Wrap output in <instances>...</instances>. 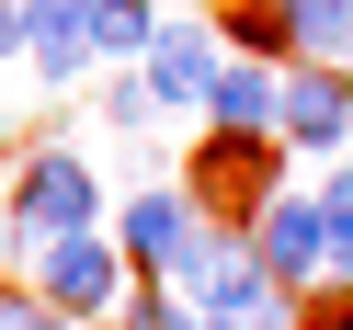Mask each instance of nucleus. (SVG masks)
<instances>
[{
  "instance_id": "8",
  "label": "nucleus",
  "mask_w": 353,
  "mask_h": 330,
  "mask_svg": "<svg viewBox=\"0 0 353 330\" xmlns=\"http://www.w3.org/2000/svg\"><path fill=\"white\" fill-rule=\"evenodd\" d=\"M194 216H205V205H194V194H137V205L114 216V239H125V251L148 262V274H171V262L194 251Z\"/></svg>"
},
{
  "instance_id": "16",
  "label": "nucleus",
  "mask_w": 353,
  "mask_h": 330,
  "mask_svg": "<svg viewBox=\"0 0 353 330\" xmlns=\"http://www.w3.org/2000/svg\"><path fill=\"white\" fill-rule=\"evenodd\" d=\"M307 330H353V296H330V307H319V319H307Z\"/></svg>"
},
{
  "instance_id": "14",
  "label": "nucleus",
  "mask_w": 353,
  "mask_h": 330,
  "mask_svg": "<svg viewBox=\"0 0 353 330\" xmlns=\"http://www.w3.org/2000/svg\"><path fill=\"white\" fill-rule=\"evenodd\" d=\"M0 330H69V319H57L46 296H0Z\"/></svg>"
},
{
  "instance_id": "2",
  "label": "nucleus",
  "mask_w": 353,
  "mask_h": 330,
  "mask_svg": "<svg viewBox=\"0 0 353 330\" xmlns=\"http://www.w3.org/2000/svg\"><path fill=\"white\" fill-rule=\"evenodd\" d=\"M103 216V183L80 148H34L23 183H12V251H46V239H80Z\"/></svg>"
},
{
  "instance_id": "11",
  "label": "nucleus",
  "mask_w": 353,
  "mask_h": 330,
  "mask_svg": "<svg viewBox=\"0 0 353 330\" xmlns=\"http://www.w3.org/2000/svg\"><path fill=\"white\" fill-rule=\"evenodd\" d=\"M114 330H205V319H194V296H183V285H137V296L114 307Z\"/></svg>"
},
{
  "instance_id": "4",
  "label": "nucleus",
  "mask_w": 353,
  "mask_h": 330,
  "mask_svg": "<svg viewBox=\"0 0 353 330\" xmlns=\"http://www.w3.org/2000/svg\"><path fill=\"white\" fill-rule=\"evenodd\" d=\"M251 251H262V274L296 296L307 274H330V216H319V194H262L251 205Z\"/></svg>"
},
{
  "instance_id": "15",
  "label": "nucleus",
  "mask_w": 353,
  "mask_h": 330,
  "mask_svg": "<svg viewBox=\"0 0 353 330\" xmlns=\"http://www.w3.org/2000/svg\"><path fill=\"white\" fill-rule=\"evenodd\" d=\"M0 57H23V0H0Z\"/></svg>"
},
{
  "instance_id": "9",
  "label": "nucleus",
  "mask_w": 353,
  "mask_h": 330,
  "mask_svg": "<svg viewBox=\"0 0 353 330\" xmlns=\"http://www.w3.org/2000/svg\"><path fill=\"white\" fill-rule=\"evenodd\" d=\"M148 46H160V12L148 0H92V57L103 69H137Z\"/></svg>"
},
{
  "instance_id": "7",
  "label": "nucleus",
  "mask_w": 353,
  "mask_h": 330,
  "mask_svg": "<svg viewBox=\"0 0 353 330\" xmlns=\"http://www.w3.org/2000/svg\"><path fill=\"white\" fill-rule=\"evenodd\" d=\"M148 69V92H160V114H205V92H216V23H160V46L137 57Z\"/></svg>"
},
{
  "instance_id": "6",
  "label": "nucleus",
  "mask_w": 353,
  "mask_h": 330,
  "mask_svg": "<svg viewBox=\"0 0 353 330\" xmlns=\"http://www.w3.org/2000/svg\"><path fill=\"white\" fill-rule=\"evenodd\" d=\"M205 125L251 137V148H285V57H228L216 92H205Z\"/></svg>"
},
{
  "instance_id": "12",
  "label": "nucleus",
  "mask_w": 353,
  "mask_h": 330,
  "mask_svg": "<svg viewBox=\"0 0 353 330\" xmlns=\"http://www.w3.org/2000/svg\"><path fill=\"white\" fill-rule=\"evenodd\" d=\"M148 114H160V92H148V69H114V92H103V125H114V137H137Z\"/></svg>"
},
{
  "instance_id": "3",
  "label": "nucleus",
  "mask_w": 353,
  "mask_h": 330,
  "mask_svg": "<svg viewBox=\"0 0 353 330\" xmlns=\"http://www.w3.org/2000/svg\"><path fill=\"white\" fill-rule=\"evenodd\" d=\"M34 296H46L57 319H103V307H125L137 285H125L114 239H103V228H80V239H46V251H34Z\"/></svg>"
},
{
  "instance_id": "10",
  "label": "nucleus",
  "mask_w": 353,
  "mask_h": 330,
  "mask_svg": "<svg viewBox=\"0 0 353 330\" xmlns=\"http://www.w3.org/2000/svg\"><path fill=\"white\" fill-rule=\"evenodd\" d=\"M285 23V57H342L353 46V0H274Z\"/></svg>"
},
{
  "instance_id": "1",
  "label": "nucleus",
  "mask_w": 353,
  "mask_h": 330,
  "mask_svg": "<svg viewBox=\"0 0 353 330\" xmlns=\"http://www.w3.org/2000/svg\"><path fill=\"white\" fill-rule=\"evenodd\" d=\"M160 285H183L194 296V319L205 330H296V307H285V285L262 274V251H251V228H194V251L171 262Z\"/></svg>"
},
{
  "instance_id": "5",
  "label": "nucleus",
  "mask_w": 353,
  "mask_h": 330,
  "mask_svg": "<svg viewBox=\"0 0 353 330\" xmlns=\"http://www.w3.org/2000/svg\"><path fill=\"white\" fill-rule=\"evenodd\" d=\"M285 148H307V160L353 148V69H330V57H285Z\"/></svg>"
},
{
  "instance_id": "13",
  "label": "nucleus",
  "mask_w": 353,
  "mask_h": 330,
  "mask_svg": "<svg viewBox=\"0 0 353 330\" xmlns=\"http://www.w3.org/2000/svg\"><path fill=\"white\" fill-rule=\"evenodd\" d=\"M319 216H330V274H353V171L319 183Z\"/></svg>"
}]
</instances>
